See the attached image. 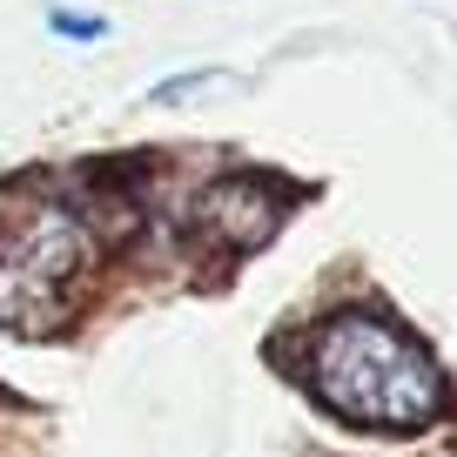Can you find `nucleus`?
<instances>
[{
    "label": "nucleus",
    "instance_id": "nucleus-1",
    "mask_svg": "<svg viewBox=\"0 0 457 457\" xmlns=\"http://www.w3.org/2000/svg\"><path fill=\"white\" fill-rule=\"evenodd\" d=\"M310 390L323 411L363 430H424L444 411L430 350L377 310H337L310 329Z\"/></svg>",
    "mask_w": 457,
    "mask_h": 457
},
{
    "label": "nucleus",
    "instance_id": "nucleus-2",
    "mask_svg": "<svg viewBox=\"0 0 457 457\" xmlns=\"http://www.w3.org/2000/svg\"><path fill=\"white\" fill-rule=\"evenodd\" d=\"M95 236L68 202H21L0 215V329L47 337L81 296Z\"/></svg>",
    "mask_w": 457,
    "mask_h": 457
},
{
    "label": "nucleus",
    "instance_id": "nucleus-3",
    "mask_svg": "<svg viewBox=\"0 0 457 457\" xmlns=\"http://www.w3.org/2000/svg\"><path fill=\"white\" fill-rule=\"evenodd\" d=\"M195 209H202V222H209L228 249H256L262 236L276 228L283 202H276V188L256 182V175H228V182H215L209 195L195 202Z\"/></svg>",
    "mask_w": 457,
    "mask_h": 457
},
{
    "label": "nucleus",
    "instance_id": "nucleus-4",
    "mask_svg": "<svg viewBox=\"0 0 457 457\" xmlns=\"http://www.w3.org/2000/svg\"><path fill=\"white\" fill-rule=\"evenodd\" d=\"M47 28H54L61 41H101V34H108V21H101V14H74V7H54V14H47Z\"/></svg>",
    "mask_w": 457,
    "mask_h": 457
},
{
    "label": "nucleus",
    "instance_id": "nucleus-5",
    "mask_svg": "<svg viewBox=\"0 0 457 457\" xmlns=\"http://www.w3.org/2000/svg\"><path fill=\"white\" fill-rule=\"evenodd\" d=\"M209 81H215V68H188V74H175V81L148 87V101H182V95H195V87H209Z\"/></svg>",
    "mask_w": 457,
    "mask_h": 457
}]
</instances>
